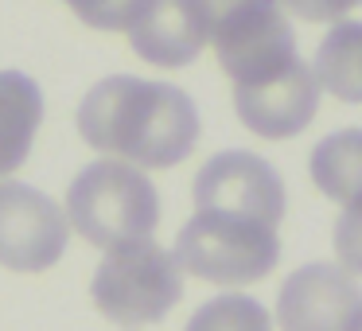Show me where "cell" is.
Segmentation results:
<instances>
[{
  "label": "cell",
  "mask_w": 362,
  "mask_h": 331,
  "mask_svg": "<svg viewBox=\"0 0 362 331\" xmlns=\"http://www.w3.org/2000/svg\"><path fill=\"white\" fill-rule=\"evenodd\" d=\"M78 133L102 156H121L141 168H175L195 152L199 110L168 82L113 74L82 98Z\"/></svg>",
  "instance_id": "obj_1"
},
{
  "label": "cell",
  "mask_w": 362,
  "mask_h": 331,
  "mask_svg": "<svg viewBox=\"0 0 362 331\" xmlns=\"http://www.w3.org/2000/svg\"><path fill=\"white\" fill-rule=\"evenodd\" d=\"M191 4L234 90L273 79L300 59L296 32L284 20L281 0H191Z\"/></svg>",
  "instance_id": "obj_2"
},
{
  "label": "cell",
  "mask_w": 362,
  "mask_h": 331,
  "mask_svg": "<svg viewBox=\"0 0 362 331\" xmlns=\"http://www.w3.org/2000/svg\"><path fill=\"white\" fill-rule=\"evenodd\" d=\"M66 219L86 242L113 250L152 238L160 222V195L144 172L121 160H98L74 175L66 191Z\"/></svg>",
  "instance_id": "obj_3"
},
{
  "label": "cell",
  "mask_w": 362,
  "mask_h": 331,
  "mask_svg": "<svg viewBox=\"0 0 362 331\" xmlns=\"http://www.w3.org/2000/svg\"><path fill=\"white\" fill-rule=\"evenodd\" d=\"M175 261L183 273L211 284H253L281 261L276 226L242 214L195 211L175 238Z\"/></svg>",
  "instance_id": "obj_4"
},
{
  "label": "cell",
  "mask_w": 362,
  "mask_h": 331,
  "mask_svg": "<svg viewBox=\"0 0 362 331\" xmlns=\"http://www.w3.org/2000/svg\"><path fill=\"white\" fill-rule=\"evenodd\" d=\"M98 312L117 327H144L160 323L183 296L180 261L172 250L156 245L152 238L129 245H113L98 265L90 284Z\"/></svg>",
  "instance_id": "obj_5"
},
{
  "label": "cell",
  "mask_w": 362,
  "mask_h": 331,
  "mask_svg": "<svg viewBox=\"0 0 362 331\" xmlns=\"http://www.w3.org/2000/svg\"><path fill=\"white\" fill-rule=\"evenodd\" d=\"M66 214L28 183H0V265L16 273H43L66 250Z\"/></svg>",
  "instance_id": "obj_6"
},
{
  "label": "cell",
  "mask_w": 362,
  "mask_h": 331,
  "mask_svg": "<svg viewBox=\"0 0 362 331\" xmlns=\"http://www.w3.org/2000/svg\"><path fill=\"white\" fill-rule=\"evenodd\" d=\"M195 211L242 214L257 222L284 219V183L269 160L253 152H218L195 175Z\"/></svg>",
  "instance_id": "obj_7"
},
{
  "label": "cell",
  "mask_w": 362,
  "mask_h": 331,
  "mask_svg": "<svg viewBox=\"0 0 362 331\" xmlns=\"http://www.w3.org/2000/svg\"><path fill=\"white\" fill-rule=\"evenodd\" d=\"M276 320L284 331H358L362 289L343 265H304L284 281Z\"/></svg>",
  "instance_id": "obj_8"
},
{
  "label": "cell",
  "mask_w": 362,
  "mask_h": 331,
  "mask_svg": "<svg viewBox=\"0 0 362 331\" xmlns=\"http://www.w3.org/2000/svg\"><path fill=\"white\" fill-rule=\"evenodd\" d=\"M234 110L250 133L265 137V141H288L312 125L315 110H320V79L304 59H296L273 79L238 86Z\"/></svg>",
  "instance_id": "obj_9"
},
{
  "label": "cell",
  "mask_w": 362,
  "mask_h": 331,
  "mask_svg": "<svg viewBox=\"0 0 362 331\" xmlns=\"http://www.w3.org/2000/svg\"><path fill=\"white\" fill-rule=\"evenodd\" d=\"M129 43L152 66H187L206 47V32L191 0H156L129 32Z\"/></svg>",
  "instance_id": "obj_10"
},
{
  "label": "cell",
  "mask_w": 362,
  "mask_h": 331,
  "mask_svg": "<svg viewBox=\"0 0 362 331\" xmlns=\"http://www.w3.org/2000/svg\"><path fill=\"white\" fill-rule=\"evenodd\" d=\"M43 121V94L28 74L0 71V175H12L28 160Z\"/></svg>",
  "instance_id": "obj_11"
},
{
  "label": "cell",
  "mask_w": 362,
  "mask_h": 331,
  "mask_svg": "<svg viewBox=\"0 0 362 331\" xmlns=\"http://www.w3.org/2000/svg\"><path fill=\"white\" fill-rule=\"evenodd\" d=\"M315 79L339 102H362V24L339 20L315 51Z\"/></svg>",
  "instance_id": "obj_12"
},
{
  "label": "cell",
  "mask_w": 362,
  "mask_h": 331,
  "mask_svg": "<svg viewBox=\"0 0 362 331\" xmlns=\"http://www.w3.org/2000/svg\"><path fill=\"white\" fill-rule=\"evenodd\" d=\"M312 183L335 203L362 195V129H339L315 144Z\"/></svg>",
  "instance_id": "obj_13"
},
{
  "label": "cell",
  "mask_w": 362,
  "mask_h": 331,
  "mask_svg": "<svg viewBox=\"0 0 362 331\" xmlns=\"http://www.w3.org/2000/svg\"><path fill=\"white\" fill-rule=\"evenodd\" d=\"M187 331H273V320L250 296H218L191 315Z\"/></svg>",
  "instance_id": "obj_14"
},
{
  "label": "cell",
  "mask_w": 362,
  "mask_h": 331,
  "mask_svg": "<svg viewBox=\"0 0 362 331\" xmlns=\"http://www.w3.org/2000/svg\"><path fill=\"white\" fill-rule=\"evenodd\" d=\"M156 0H71V12L98 32H133Z\"/></svg>",
  "instance_id": "obj_15"
},
{
  "label": "cell",
  "mask_w": 362,
  "mask_h": 331,
  "mask_svg": "<svg viewBox=\"0 0 362 331\" xmlns=\"http://www.w3.org/2000/svg\"><path fill=\"white\" fill-rule=\"evenodd\" d=\"M335 257L351 277H362V195L351 199L335 222Z\"/></svg>",
  "instance_id": "obj_16"
},
{
  "label": "cell",
  "mask_w": 362,
  "mask_h": 331,
  "mask_svg": "<svg viewBox=\"0 0 362 331\" xmlns=\"http://www.w3.org/2000/svg\"><path fill=\"white\" fill-rule=\"evenodd\" d=\"M354 4H362V0H281V8H288L292 16L308 20V24H331V20H343Z\"/></svg>",
  "instance_id": "obj_17"
},
{
  "label": "cell",
  "mask_w": 362,
  "mask_h": 331,
  "mask_svg": "<svg viewBox=\"0 0 362 331\" xmlns=\"http://www.w3.org/2000/svg\"><path fill=\"white\" fill-rule=\"evenodd\" d=\"M66 4H71V0H66Z\"/></svg>",
  "instance_id": "obj_18"
},
{
  "label": "cell",
  "mask_w": 362,
  "mask_h": 331,
  "mask_svg": "<svg viewBox=\"0 0 362 331\" xmlns=\"http://www.w3.org/2000/svg\"><path fill=\"white\" fill-rule=\"evenodd\" d=\"M358 331H362V327H358Z\"/></svg>",
  "instance_id": "obj_19"
}]
</instances>
